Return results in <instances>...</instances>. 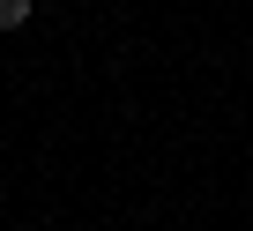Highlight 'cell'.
Returning <instances> with one entry per match:
<instances>
[{
    "instance_id": "6da1fadb",
    "label": "cell",
    "mask_w": 253,
    "mask_h": 231,
    "mask_svg": "<svg viewBox=\"0 0 253 231\" xmlns=\"http://www.w3.org/2000/svg\"><path fill=\"white\" fill-rule=\"evenodd\" d=\"M30 15H38V0H0V30H23Z\"/></svg>"
}]
</instances>
